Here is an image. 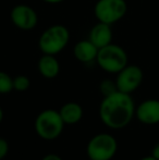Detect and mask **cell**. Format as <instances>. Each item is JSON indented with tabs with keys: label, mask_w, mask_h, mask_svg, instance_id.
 Here are the masks:
<instances>
[{
	"label": "cell",
	"mask_w": 159,
	"mask_h": 160,
	"mask_svg": "<svg viewBox=\"0 0 159 160\" xmlns=\"http://www.w3.org/2000/svg\"><path fill=\"white\" fill-rule=\"evenodd\" d=\"M135 109L131 94L118 91L104 97L99 106V118L109 128L120 130L130 124L135 116Z\"/></svg>",
	"instance_id": "6da1fadb"
},
{
	"label": "cell",
	"mask_w": 159,
	"mask_h": 160,
	"mask_svg": "<svg viewBox=\"0 0 159 160\" xmlns=\"http://www.w3.org/2000/svg\"><path fill=\"white\" fill-rule=\"evenodd\" d=\"M64 122L60 112L55 109H46L37 116L35 130L37 135L45 141H53L62 134Z\"/></svg>",
	"instance_id": "7a4b0ae2"
},
{
	"label": "cell",
	"mask_w": 159,
	"mask_h": 160,
	"mask_svg": "<svg viewBox=\"0 0 159 160\" xmlns=\"http://www.w3.org/2000/svg\"><path fill=\"white\" fill-rule=\"evenodd\" d=\"M118 150V142L111 134L99 133L89 139L86 152L89 160H111Z\"/></svg>",
	"instance_id": "3957f363"
},
{
	"label": "cell",
	"mask_w": 159,
	"mask_h": 160,
	"mask_svg": "<svg viewBox=\"0 0 159 160\" xmlns=\"http://www.w3.org/2000/svg\"><path fill=\"white\" fill-rule=\"evenodd\" d=\"M96 59L99 67L109 73H119L127 65V55L124 49L112 44L98 49Z\"/></svg>",
	"instance_id": "277c9868"
},
{
	"label": "cell",
	"mask_w": 159,
	"mask_h": 160,
	"mask_svg": "<svg viewBox=\"0 0 159 160\" xmlns=\"http://www.w3.org/2000/svg\"><path fill=\"white\" fill-rule=\"evenodd\" d=\"M69 42V31L62 25H53L46 30L39 39V47L46 55L61 51Z\"/></svg>",
	"instance_id": "5b68a950"
},
{
	"label": "cell",
	"mask_w": 159,
	"mask_h": 160,
	"mask_svg": "<svg viewBox=\"0 0 159 160\" xmlns=\"http://www.w3.org/2000/svg\"><path fill=\"white\" fill-rule=\"evenodd\" d=\"M127 9L124 0H99L95 6V14L99 22L110 25L124 17Z\"/></svg>",
	"instance_id": "8992f818"
},
{
	"label": "cell",
	"mask_w": 159,
	"mask_h": 160,
	"mask_svg": "<svg viewBox=\"0 0 159 160\" xmlns=\"http://www.w3.org/2000/svg\"><path fill=\"white\" fill-rule=\"evenodd\" d=\"M144 74L137 65H127L118 73L116 84L118 91L125 94H131L140 87L142 84Z\"/></svg>",
	"instance_id": "52a82bcc"
},
{
	"label": "cell",
	"mask_w": 159,
	"mask_h": 160,
	"mask_svg": "<svg viewBox=\"0 0 159 160\" xmlns=\"http://www.w3.org/2000/svg\"><path fill=\"white\" fill-rule=\"evenodd\" d=\"M135 117L141 123L154 125L159 123V100L146 99L135 109Z\"/></svg>",
	"instance_id": "ba28073f"
},
{
	"label": "cell",
	"mask_w": 159,
	"mask_h": 160,
	"mask_svg": "<svg viewBox=\"0 0 159 160\" xmlns=\"http://www.w3.org/2000/svg\"><path fill=\"white\" fill-rule=\"evenodd\" d=\"M13 23L21 30H32L37 23L36 12L27 6H17L11 12Z\"/></svg>",
	"instance_id": "9c48e42d"
},
{
	"label": "cell",
	"mask_w": 159,
	"mask_h": 160,
	"mask_svg": "<svg viewBox=\"0 0 159 160\" xmlns=\"http://www.w3.org/2000/svg\"><path fill=\"white\" fill-rule=\"evenodd\" d=\"M111 39H112V32H111L109 24L100 22L99 24H97V25L92 28L91 35H89V40L98 49L111 44Z\"/></svg>",
	"instance_id": "30bf717a"
},
{
	"label": "cell",
	"mask_w": 159,
	"mask_h": 160,
	"mask_svg": "<svg viewBox=\"0 0 159 160\" xmlns=\"http://www.w3.org/2000/svg\"><path fill=\"white\" fill-rule=\"evenodd\" d=\"M64 124H75L83 118V109L77 102H67L59 110Z\"/></svg>",
	"instance_id": "8fae6325"
},
{
	"label": "cell",
	"mask_w": 159,
	"mask_h": 160,
	"mask_svg": "<svg viewBox=\"0 0 159 160\" xmlns=\"http://www.w3.org/2000/svg\"><path fill=\"white\" fill-rule=\"evenodd\" d=\"M98 48L91 40H82L74 47V56L82 62H91L97 57Z\"/></svg>",
	"instance_id": "7c38bea8"
},
{
	"label": "cell",
	"mask_w": 159,
	"mask_h": 160,
	"mask_svg": "<svg viewBox=\"0 0 159 160\" xmlns=\"http://www.w3.org/2000/svg\"><path fill=\"white\" fill-rule=\"evenodd\" d=\"M38 70L42 76L47 78H53L59 74L60 65L52 55H45L38 62Z\"/></svg>",
	"instance_id": "4fadbf2b"
},
{
	"label": "cell",
	"mask_w": 159,
	"mask_h": 160,
	"mask_svg": "<svg viewBox=\"0 0 159 160\" xmlns=\"http://www.w3.org/2000/svg\"><path fill=\"white\" fill-rule=\"evenodd\" d=\"M13 89V80L9 74L0 71V94H8Z\"/></svg>",
	"instance_id": "5bb4252c"
},
{
	"label": "cell",
	"mask_w": 159,
	"mask_h": 160,
	"mask_svg": "<svg viewBox=\"0 0 159 160\" xmlns=\"http://www.w3.org/2000/svg\"><path fill=\"white\" fill-rule=\"evenodd\" d=\"M99 88H100V93L102 94L104 97L109 96V95H111V94L118 92L117 84H116V82H113V81H111V80H104L100 83Z\"/></svg>",
	"instance_id": "9a60e30c"
},
{
	"label": "cell",
	"mask_w": 159,
	"mask_h": 160,
	"mask_svg": "<svg viewBox=\"0 0 159 160\" xmlns=\"http://www.w3.org/2000/svg\"><path fill=\"white\" fill-rule=\"evenodd\" d=\"M30 80L25 75H19L13 78V89L17 92H24L30 87Z\"/></svg>",
	"instance_id": "2e32d148"
},
{
	"label": "cell",
	"mask_w": 159,
	"mask_h": 160,
	"mask_svg": "<svg viewBox=\"0 0 159 160\" xmlns=\"http://www.w3.org/2000/svg\"><path fill=\"white\" fill-rule=\"evenodd\" d=\"M9 152V143L4 138L0 137V160H2Z\"/></svg>",
	"instance_id": "e0dca14e"
},
{
	"label": "cell",
	"mask_w": 159,
	"mask_h": 160,
	"mask_svg": "<svg viewBox=\"0 0 159 160\" xmlns=\"http://www.w3.org/2000/svg\"><path fill=\"white\" fill-rule=\"evenodd\" d=\"M151 155L156 160H159V143H157L155 146H154V148L152 149V154Z\"/></svg>",
	"instance_id": "ac0fdd59"
},
{
	"label": "cell",
	"mask_w": 159,
	"mask_h": 160,
	"mask_svg": "<svg viewBox=\"0 0 159 160\" xmlns=\"http://www.w3.org/2000/svg\"><path fill=\"white\" fill-rule=\"evenodd\" d=\"M42 160H62V158L56 154H48L45 157H42Z\"/></svg>",
	"instance_id": "d6986e66"
},
{
	"label": "cell",
	"mask_w": 159,
	"mask_h": 160,
	"mask_svg": "<svg viewBox=\"0 0 159 160\" xmlns=\"http://www.w3.org/2000/svg\"><path fill=\"white\" fill-rule=\"evenodd\" d=\"M140 160H156V159L151 155V156H146V157H144V158H142V159H140Z\"/></svg>",
	"instance_id": "ffe728a7"
},
{
	"label": "cell",
	"mask_w": 159,
	"mask_h": 160,
	"mask_svg": "<svg viewBox=\"0 0 159 160\" xmlns=\"http://www.w3.org/2000/svg\"><path fill=\"white\" fill-rule=\"evenodd\" d=\"M44 1L50 2V3H57V2H60V1H62V0H44Z\"/></svg>",
	"instance_id": "44dd1931"
},
{
	"label": "cell",
	"mask_w": 159,
	"mask_h": 160,
	"mask_svg": "<svg viewBox=\"0 0 159 160\" xmlns=\"http://www.w3.org/2000/svg\"><path fill=\"white\" fill-rule=\"evenodd\" d=\"M2 120H3V111H2L1 107H0V123L2 122Z\"/></svg>",
	"instance_id": "7402d4cb"
}]
</instances>
